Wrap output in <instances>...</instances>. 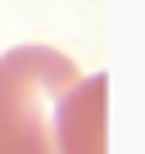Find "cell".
<instances>
[{"label": "cell", "mask_w": 145, "mask_h": 154, "mask_svg": "<svg viewBox=\"0 0 145 154\" xmlns=\"http://www.w3.org/2000/svg\"><path fill=\"white\" fill-rule=\"evenodd\" d=\"M77 77V63L50 45H14L0 54V154H59L54 104Z\"/></svg>", "instance_id": "cell-1"}, {"label": "cell", "mask_w": 145, "mask_h": 154, "mask_svg": "<svg viewBox=\"0 0 145 154\" xmlns=\"http://www.w3.org/2000/svg\"><path fill=\"white\" fill-rule=\"evenodd\" d=\"M59 154H109V77H77L54 104Z\"/></svg>", "instance_id": "cell-2"}]
</instances>
